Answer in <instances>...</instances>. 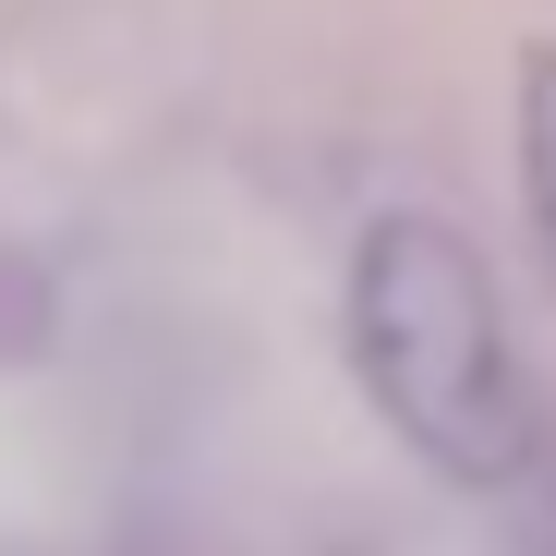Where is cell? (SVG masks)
Listing matches in <instances>:
<instances>
[{"instance_id":"1","label":"cell","mask_w":556,"mask_h":556,"mask_svg":"<svg viewBox=\"0 0 556 556\" xmlns=\"http://www.w3.org/2000/svg\"><path fill=\"white\" fill-rule=\"evenodd\" d=\"M339 339H351V388L435 484L496 496L532 472L544 447V400L532 363L508 339L496 266L459 242L435 206H388L363 218L351 278H339Z\"/></svg>"},{"instance_id":"2","label":"cell","mask_w":556,"mask_h":556,"mask_svg":"<svg viewBox=\"0 0 556 556\" xmlns=\"http://www.w3.org/2000/svg\"><path fill=\"white\" fill-rule=\"evenodd\" d=\"M520 206H532V242L556 278V37L520 49Z\"/></svg>"}]
</instances>
